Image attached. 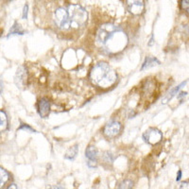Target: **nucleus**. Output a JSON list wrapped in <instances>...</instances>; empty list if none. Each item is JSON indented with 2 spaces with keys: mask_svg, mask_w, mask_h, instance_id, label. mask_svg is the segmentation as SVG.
I'll return each mask as SVG.
<instances>
[{
  "mask_svg": "<svg viewBox=\"0 0 189 189\" xmlns=\"http://www.w3.org/2000/svg\"><path fill=\"white\" fill-rule=\"evenodd\" d=\"M20 129H29V131H30V132H33V129H31L30 127H29V126H26V125H23V126H22Z\"/></svg>",
  "mask_w": 189,
  "mask_h": 189,
  "instance_id": "b1692460",
  "label": "nucleus"
},
{
  "mask_svg": "<svg viewBox=\"0 0 189 189\" xmlns=\"http://www.w3.org/2000/svg\"><path fill=\"white\" fill-rule=\"evenodd\" d=\"M127 42L128 38L126 34L120 29H118L108 38V40L105 42V44L102 47H105L109 52H117L122 50L126 47Z\"/></svg>",
  "mask_w": 189,
  "mask_h": 189,
  "instance_id": "7ed1b4c3",
  "label": "nucleus"
},
{
  "mask_svg": "<svg viewBox=\"0 0 189 189\" xmlns=\"http://www.w3.org/2000/svg\"><path fill=\"white\" fill-rule=\"evenodd\" d=\"M99 155V151H97V148L94 146H90L88 148H86L85 150V156L89 160H96V157Z\"/></svg>",
  "mask_w": 189,
  "mask_h": 189,
  "instance_id": "9d476101",
  "label": "nucleus"
},
{
  "mask_svg": "<svg viewBox=\"0 0 189 189\" xmlns=\"http://www.w3.org/2000/svg\"><path fill=\"white\" fill-rule=\"evenodd\" d=\"M24 33H25L24 29L21 28L20 25H18V23L15 22L13 27H11V29H10V32H9L8 37H10V35H23Z\"/></svg>",
  "mask_w": 189,
  "mask_h": 189,
  "instance_id": "4468645a",
  "label": "nucleus"
},
{
  "mask_svg": "<svg viewBox=\"0 0 189 189\" xmlns=\"http://www.w3.org/2000/svg\"><path fill=\"white\" fill-rule=\"evenodd\" d=\"M181 170H179L178 171V174H177V178H176V181H181Z\"/></svg>",
  "mask_w": 189,
  "mask_h": 189,
  "instance_id": "4be33fe9",
  "label": "nucleus"
},
{
  "mask_svg": "<svg viewBox=\"0 0 189 189\" xmlns=\"http://www.w3.org/2000/svg\"><path fill=\"white\" fill-rule=\"evenodd\" d=\"M96 161H94V160H89L88 162V166L89 167H96Z\"/></svg>",
  "mask_w": 189,
  "mask_h": 189,
  "instance_id": "aec40b11",
  "label": "nucleus"
},
{
  "mask_svg": "<svg viewBox=\"0 0 189 189\" xmlns=\"http://www.w3.org/2000/svg\"><path fill=\"white\" fill-rule=\"evenodd\" d=\"M38 111L42 117H47L50 113V103L47 99H42L38 104Z\"/></svg>",
  "mask_w": 189,
  "mask_h": 189,
  "instance_id": "6e6552de",
  "label": "nucleus"
},
{
  "mask_svg": "<svg viewBox=\"0 0 189 189\" xmlns=\"http://www.w3.org/2000/svg\"><path fill=\"white\" fill-rule=\"evenodd\" d=\"M50 189H63V188H62V187H60V186H52V187H50Z\"/></svg>",
  "mask_w": 189,
  "mask_h": 189,
  "instance_id": "393cba45",
  "label": "nucleus"
},
{
  "mask_svg": "<svg viewBox=\"0 0 189 189\" xmlns=\"http://www.w3.org/2000/svg\"><path fill=\"white\" fill-rule=\"evenodd\" d=\"M70 19V27L73 29H79L85 25L88 18V14L85 9L80 5H70L66 9Z\"/></svg>",
  "mask_w": 189,
  "mask_h": 189,
  "instance_id": "f03ea898",
  "label": "nucleus"
},
{
  "mask_svg": "<svg viewBox=\"0 0 189 189\" xmlns=\"http://www.w3.org/2000/svg\"><path fill=\"white\" fill-rule=\"evenodd\" d=\"M186 95H187L186 92H181V93L178 95V99H183L184 96H186Z\"/></svg>",
  "mask_w": 189,
  "mask_h": 189,
  "instance_id": "412c9836",
  "label": "nucleus"
},
{
  "mask_svg": "<svg viewBox=\"0 0 189 189\" xmlns=\"http://www.w3.org/2000/svg\"><path fill=\"white\" fill-rule=\"evenodd\" d=\"M78 145H75L73 146V147H71V148H69V149L66 151V153H65V159H67V160H70L72 161L74 160V159L76 158V156H77V154H78Z\"/></svg>",
  "mask_w": 189,
  "mask_h": 189,
  "instance_id": "ddd939ff",
  "label": "nucleus"
},
{
  "mask_svg": "<svg viewBox=\"0 0 189 189\" xmlns=\"http://www.w3.org/2000/svg\"><path fill=\"white\" fill-rule=\"evenodd\" d=\"M143 138H144V140H145L147 143H148V144L155 145V144H158L161 140H162L163 134H162V132H161L159 129H153L152 128V129H148V131L144 133Z\"/></svg>",
  "mask_w": 189,
  "mask_h": 189,
  "instance_id": "39448f33",
  "label": "nucleus"
},
{
  "mask_svg": "<svg viewBox=\"0 0 189 189\" xmlns=\"http://www.w3.org/2000/svg\"><path fill=\"white\" fill-rule=\"evenodd\" d=\"M153 44V37H151V39H150V43L148 44V45H152Z\"/></svg>",
  "mask_w": 189,
  "mask_h": 189,
  "instance_id": "a878e982",
  "label": "nucleus"
},
{
  "mask_svg": "<svg viewBox=\"0 0 189 189\" xmlns=\"http://www.w3.org/2000/svg\"><path fill=\"white\" fill-rule=\"evenodd\" d=\"M8 128V118L3 111H0V132H4Z\"/></svg>",
  "mask_w": 189,
  "mask_h": 189,
  "instance_id": "2eb2a0df",
  "label": "nucleus"
},
{
  "mask_svg": "<svg viewBox=\"0 0 189 189\" xmlns=\"http://www.w3.org/2000/svg\"><path fill=\"white\" fill-rule=\"evenodd\" d=\"M28 10H29V5L26 4V5L24 6V10H23V15H22L23 19H27V17H28Z\"/></svg>",
  "mask_w": 189,
  "mask_h": 189,
  "instance_id": "6ab92c4d",
  "label": "nucleus"
},
{
  "mask_svg": "<svg viewBox=\"0 0 189 189\" xmlns=\"http://www.w3.org/2000/svg\"><path fill=\"white\" fill-rule=\"evenodd\" d=\"M121 124L117 121L110 122L109 124H107L104 128V135L107 138H114L119 134L121 132Z\"/></svg>",
  "mask_w": 189,
  "mask_h": 189,
  "instance_id": "423d86ee",
  "label": "nucleus"
},
{
  "mask_svg": "<svg viewBox=\"0 0 189 189\" xmlns=\"http://www.w3.org/2000/svg\"><path fill=\"white\" fill-rule=\"evenodd\" d=\"M91 80L95 85L101 88H108L115 82L116 73L106 62H99L95 65L90 73Z\"/></svg>",
  "mask_w": 189,
  "mask_h": 189,
  "instance_id": "f257e3e1",
  "label": "nucleus"
},
{
  "mask_svg": "<svg viewBox=\"0 0 189 189\" xmlns=\"http://www.w3.org/2000/svg\"><path fill=\"white\" fill-rule=\"evenodd\" d=\"M185 83H186V81H184V82H181L180 85H178L177 87H175L174 89H172V90L168 93V95L166 96V99H165V100H164V103H166V102H168V101H170L171 99H173L174 96L177 95V93H178V92L183 88V86L185 85Z\"/></svg>",
  "mask_w": 189,
  "mask_h": 189,
  "instance_id": "f8f14e48",
  "label": "nucleus"
},
{
  "mask_svg": "<svg viewBox=\"0 0 189 189\" xmlns=\"http://www.w3.org/2000/svg\"><path fill=\"white\" fill-rule=\"evenodd\" d=\"M27 70L24 66H21L17 69V72H16V76H15V82L18 86H22L25 85L27 83Z\"/></svg>",
  "mask_w": 189,
  "mask_h": 189,
  "instance_id": "1a4fd4ad",
  "label": "nucleus"
},
{
  "mask_svg": "<svg viewBox=\"0 0 189 189\" xmlns=\"http://www.w3.org/2000/svg\"><path fill=\"white\" fill-rule=\"evenodd\" d=\"M180 6H181V10H185L189 13V0H181Z\"/></svg>",
  "mask_w": 189,
  "mask_h": 189,
  "instance_id": "a211bd4d",
  "label": "nucleus"
},
{
  "mask_svg": "<svg viewBox=\"0 0 189 189\" xmlns=\"http://www.w3.org/2000/svg\"><path fill=\"white\" fill-rule=\"evenodd\" d=\"M156 64H160V62H159L156 58L150 57L149 56V57L146 58V60H145V62H144V63H143L141 70H145V69H147V68L152 67V66H154V65H156Z\"/></svg>",
  "mask_w": 189,
  "mask_h": 189,
  "instance_id": "9b49d317",
  "label": "nucleus"
},
{
  "mask_svg": "<svg viewBox=\"0 0 189 189\" xmlns=\"http://www.w3.org/2000/svg\"><path fill=\"white\" fill-rule=\"evenodd\" d=\"M2 91V84H1V81H0V92Z\"/></svg>",
  "mask_w": 189,
  "mask_h": 189,
  "instance_id": "bb28decb",
  "label": "nucleus"
},
{
  "mask_svg": "<svg viewBox=\"0 0 189 189\" xmlns=\"http://www.w3.org/2000/svg\"><path fill=\"white\" fill-rule=\"evenodd\" d=\"M9 173L5 169H3L0 167V189L2 188L4 185L6 184V183L9 181Z\"/></svg>",
  "mask_w": 189,
  "mask_h": 189,
  "instance_id": "dca6fc26",
  "label": "nucleus"
},
{
  "mask_svg": "<svg viewBox=\"0 0 189 189\" xmlns=\"http://www.w3.org/2000/svg\"><path fill=\"white\" fill-rule=\"evenodd\" d=\"M132 186H133L132 181H131V180H124V181H122L118 184L117 189H132Z\"/></svg>",
  "mask_w": 189,
  "mask_h": 189,
  "instance_id": "f3484780",
  "label": "nucleus"
},
{
  "mask_svg": "<svg viewBox=\"0 0 189 189\" xmlns=\"http://www.w3.org/2000/svg\"><path fill=\"white\" fill-rule=\"evenodd\" d=\"M128 10L134 15L141 14L144 10V2L143 0H126Z\"/></svg>",
  "mask_w": 189,
  "mask_h": 189,
  "instance_id": "0eeeda50",
  "label": "nucleus"
},
{
  "mask_svg": "<svg viewBox=\"0 0 189 189\" xmlns=\"http://www.w3.org/2000/svg\"><path fill=\"white\" fill-rule=\"evenodd\" d=\"M7 189H18V187H17V185L15 184H11Z\"/></svg>",
  "mask_w": 189,
  "mask_h": 189,
  "instance_id": "5701e85b",
  "label": "nucleus"
},
{
  "mask_svg": "<svg viewBox=\"0 0 189 189\" xmlns=\"http://www.w3.org/2000/svg\"><path fill=\"white\" fill-rule=\"evenodd\" d=\"M54 21L58 28L63 30L69 29L70 27V19L68 15V11L66 9L59 8L55 10L54 13Z\"/></svg>",
  "mask_w": 189,
  "mask_h": 189,
  "instance_id": "20e7f679",
  "label": "nucleus"
}]
</instances>
